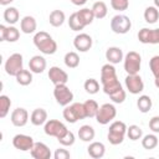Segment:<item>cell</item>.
I'll return each mask as SVG.
<instances>
[{
    "instance_id": "42",
    "label": "cell",
    "mask_w": 159,
    "mask_h": 159,
    "mask_svg": "<svg viewBox=\"0 0 159 159\" xmlns=\"http://www.w3.org/2000/svg\"><path fill=\"white\" fill-rule=\"evenodd\" d=\"M149 68L153 73V76L157 78L159 77V55H155L149 61Z\"/></svg>"
},
{
    "instance_id": "6",
    "label": "cell",
    "mask_w": 159,
    "mask_h": 159,
    "mask_svg": "<svg viewBox=\"0 0 159 159\" xmlns=\"http://www.w3.org/2000/svg\"><path fill=\"white\" fill-rule=\"evenodd\" d=\"M5 72L9 76H16L21 70H24V61H22V55L21 53H12L9 56V58L6 60L5 65H4Z\"/></svg>"
},
{
    "instance_id": "8",
    "label": "cell",
    "mask_w": 159,
    "mask_h": 159,
    "mask_svg": "<svg viewBox=\"0 0 159 159\" xmlns=\"http://www.w3.org/2000/svg\"><path fill=\"white\" fill-rule=\"evenodd\" d=\"M53 97L56 99V102L60 106H68L72 101H73V93L72 91L67 87V84H56L53 88Z\"/></svg>"
},
{
    "instance_id": "47",
    "label": "cell",
    "mask_w": 159,
    "mask_h": 159,
    "mask_svg": "<svg viewBox=\"0 0 159 159\" xmlns=\"http://www.w3.org/2000/svg\"><path fill=\"white\" fill-rule=\"evenodd\" d=\"M12 1H14V0H0V5L6 6V5H10Z\"/></svg>"
},
{
    "instance_id": "15",
    "label": "cell",
    "mask_w": 159,
    "mask_h": 159,
    "mask_svg": "<svg viewBox=\"0 0 159 159\" xmlns=\"http://www.w3.org/2000/svg\"><path fill=\"white\" fill-rule=\"evenodd\" d=\"M114 81H118L117 72H116L114 66L108 62V63L103 65L101 68V83H102V86H104V84L112 83Z\"/></svg>"
},
{
    "instance_id": "46",
    "label": "cell",
    "mask_w": 159,
    "mask_h": 159,
    "mask_svg": "<svg viewBox=\"0 0 159 159\" xmlns=\"http://www.w3.org/2000/svg\"><path fill=\"white\" fill-rule=\"evenodd\" d=\"M70 1L76 6H82V5H84L87 2V0H70Z\"/></svg>"
},
{
    "instance_id": "32",
    "label": "cell",
    "mask_w": 159,
    "mask_h": 159,
    "mask_svg": "<svg viewBox=\"0 0 159 159\" xmlns=\"http://www.w3.org/2000/svg\"><path fill=\"white\" fill-rule=\"evenodd\" d=\"M16 82L21 86H29L32 82V72L29 70H21L16 76Z\"/></svg>"
},
{
    "instance_id": "3",
    "label": "cell",
    "mask_w": 159,
    "mask_h": 159,
    "mask_svg": "<svg viewBox=\"0 0 159 159\" xmlns=\"http://www.w3.org/2000/svg\"><path fill=\"white\" fill-rule=\"evenodd\" d=\"M62 116L66 119V122L72 123V124L78 122V120H81V119L87 118L83 103H78V102L70 103L68 106H66L63 112H62Z\"/></svg>"
},
{
    "instance_id": "9",
    "label": "cell",
    "mask_w": 159,
    "mask_h": 159,
    "mask_svg": "<svg viewBox=\"0 0 159 159\" xmlns=\"http://www.w3.org/2000/svg\"><path fill=\"white\" fill-rule=\"evenodd\" d=\"M67 130H68L67 127L62 122H60L57 119H48L43 124V132H45V134H47L50 137H55L56 139H58L63 134H66Z\"/></svg>"
},
{
    "instance_id": "48",
    "label": "cell",
    "mask_w": 159,
    "mask_h": 159,
    "mask_svg": "<svg viewBox=\"0 0 159 159\" xmlns=\"http://www.w3.org/2000/svg\"><path fill=\"white\" fill-rule=\"evenodd\" d=\"M154 84H155L157 88H159V77H157V78L154 80Z\"/></svg>"
},
{
    "instance_id": "16",
    "label": "cell",
    "mask_w": 159,
    "mask_h": 159,
    "mask_svg": "<svg viewBox=\"0 0 159 159\" xmlns=\"http://www.w3.org/2000/svg\"><path fill=\"white\" fill-rule=\"evenodd\" d=\"M10 120L15 127H24L29 120V112L22 107H17L11 112Z\"/></svg>"
},
{
    "instance_id": "13",
    "label": "cell",
    "mask_w": 159,
    "mask_h": 159,
    "mask_svg": "<svg viewBox=\"0 0 159 159\" xmlns=\"http://www.w3.org/2000/svg\"><path fill=\"white\" fill-rule=\"evenodd\" d=\"M93 45V40L92 37L88 35V34H84V32H81L78 34L75 40H73V46L76 50H78L80 52H87L88 50H91Z\"/></svg>"
},
{
    "instance_id": "7",
    "label": "cell",
    "mask_w": 159,
    "mask_h": 159,
    "mask_svg": "<svg viewBox=\"0 0 159 159\" xmlns=\"http://www.w3.org/2000/svg\"><path fill=\"white\" fill-rule=\"evenodd\" d=\"M117 116V109L114 107V104L112 103H104L99 107L97 114H96V120L104 125V124H108L109 122H112Z\"/></svg>"
},
{
    "instance_id": "38",
    "label": "cell",
    "mask_w": 159,
    "mask_h": 159,
    "mask_svg": "<svg viewBox=\"0 0 159 159\" xmlns=\"http://www.w3.org/2000/svg\"><path fill=\"white\" fill-rule=\"evenodd\" d=\"M19 39H20V31H19V29H16L14 25L7 26L5 41H7V42H16Z\"/></svg>"
},
{
    "instance_id": "35",
    "label": "cell",
    "mask_w": 159,
    "mask_h": 159,
    "mask_svg": "<svg viewBox=\"0 0 159 159\" xmlns=\"http://www.w3.org/2000/svg\"><path fill=\"white\" fill-rule=\"evenodd\" d=\"M127 135H128V138L130 140L135 142V140H138V139H140L143 137V130H142V128L139 125L132 124V125H129L127 128Z\"/></svg>"
},
{
    "instance_id": "12",
    "label": "cell",
    "mask_w": 159,
    "mask_h": 159,
    "mask_svg": "<svg viewBox=\"0 0 159 159\" xmlns=\"http://www.w3.org/2000/svg\"><path fill=\"white\" fill-rule=\"evenodd\" d=\"M35 142L32 137L26 135V134H16L12 138V145L15 149L21 150V152H29L32 149Z\"/></svg>"
},
{
    "instance_id": "36",
    "label": "cell",
    "mask_w": 159,
    "mask_h": 159,
    "mask_svg": "<svg viewBox=\"0 0 159 159\" xmlns=\"http://www.w3.org/2000/svg\"><path fill=\"white\" fill-rule=\"evenodd\" d=\"M10 107H11V99L7 96L1 94L0 96V118H5L7 116Z\"/></svg>"
},
{
    "instance_id": "1",
    "label": "cell",
    "mask_w": 159,
    "mask_h": 159,
    "mask_svg": "<svg viewBox=\"0 0 159 159\" xmlns=\"http://www.w3.org/2000/svg\"><path fill=\"white\" fill-rule=\"evenodd\" d=\"M34 45L43 55H53L57 51V43L46 31H39L34 36Z\"/></svg>"
},
{
    "instance_id": "14",
    "label": "cell",
    "mask_w": 159,
    "mask_h": 159,
    "mask_svg": "<svg viewBox=\"0 0 159 159\" xmlns=\"http://www.w3.org/2000/svg\"><path fill=\"white\" fill-rule=\"evenodd\" d=\"M48 78L55 86L56 84H65L68 81V75L62 68H60L57 66H52L48 70Z\"/></svg>"
},
{
    "instance_id": "22",
    "label": "cell",
    "mask_w": 159,
    "mask_h": 159,
    "mask_svg": "<svg viewBox=\"0 0 159 159\" xmlns=\"http://www.w3.org/2000/svg\"><path fill=\"white\" fill-rule=\"evenodd\" d=\"M30 122L40 127L42 124H45L47 122V112L43 108H36L32 111L31 116H30Z\"/></svg>"
},
{
    "instance_id": "10",
    "label": "cell",
    "mask_w": 159,
    "mask_h": 159,
    "mask_svg": "<svg viewBox=\"0 0 159 159\" xmlns=\"http://www.w3.org/2000/svg\"><path fill=\"white\" fill-rule=\"evenodd\" d=\"M124 83H125L127 89L132 94H139L144 89V82L138 73L137 75H127Z\"/></svg>"
},
{
    "instance_id": "5",
    "label": "cell",
    "mask_w": 159,
    "mask_h": 159,
    "mask_svg": "<svg viewBox=\"0 0 159 159\" xmlns=\"http://www.w3.org/2000/svg\"><path fill=\"white\" fill-rule=\"evenodd\" d=\"M130 27H132V21L127 15L118 14L113 16L111 20V30L114 34L124 35L130 30Z\"/></svg>"
},
{
    "instance_id": "43",
    "label": "cell",
    "mask_w": 159,
    "mask_h": 159,
    "mask_svg": "<svg viewBox=\"0 0 159 159\" xmlns=\"http://www.w3.org/2000/svg\"><path fill=\"white\" fill-rule=\"evenodd\" d=\"M53 158L55 159H70L71 158V154L67 149H63V148H58L55 150L53 153Z\"/></svg>"
},
{
    "instance_id": "28",
    "label": "cell",
    "mask_w": 159,
    "mask_h": 159,
    "mask_svg": "<svg viewBox=\"0 0 159 159\" xmlns=\"http://www.w3.org/2000/svg\"><path fill=\"white\" fill-rule=\"evenodd\" d=\"M77 15H78L80 20L82 21V24H83L84 26L92 24L93 20L96 19V17H94V14H93V11H92V9H88V7H83V9L78 10V11H77Z\"/></svg>"
},
{
    "instance_id": "49",
    "label": "cell",
    "mask_w": 159,
    "mask_h": 159,
    "mask_svg": "<svg viewBox=\"0 0 159 159\" xmlns=\"http://www.w3.org/2000/svg\"><path fill=\"white\" fill-rule=\"evenodd\" d=\"M153 1H154V6L159 9V0H153Z\"/></svg>"
},
{
    "instance_id": "29",
    "label": "cell",
    "mask_w": 159,
    "mask_h": 159,
    "mask_svg": "<svg viewBox=\"0 0 159 159\" xmlns=\"http://www.w3.org/2000/svg\"><path fill=\"white\" fill-rule=\"evenodd\" d=\"M84 112H86V117L87 118H96V114L99 109L98 103L94 99H87L84 103Z\"/></svg>"
},
{
    "instance_id": "25",
    "label": "cell",
    "mask_w": 159,
    "mask_h": 159,
    "mask_svg": "<svg viewBox=\"0 0 159 159\" xmlns=\"http://www.w3.org/2000/svg\"><path fill=\"white\" fill-rule=\"evenodd\" d=\"M20 19V12L16 7L14 6H9L4 10V20L10 24V25H15Z\"/></svg>"
},
{
    "instance_id": "45",
    "label": "cell",
    "mask_w": 159,
    "mask_h": 159,
    "mask_svg": "<svg viewBox=\"0 0 159 159\" xmlns=\"http://www.w3.org/2000/svg\"><path fill=\"white\" fill-rule=\"evenodd\" d=\"M6 29L7 26L5 25H0V41H5V36H6Z\"/></svg>"
},
{
    "instance_id": "19",
    "label": "cell",
    "mask_w": 159,
    "mask_h": 159,
    "mask_svg": "<svg viewBox=\"0 0 159 159\" xmlns=\"http://www.w3.org/2000/svg\"><path fill=\"white\" fill-rule=\"evenodd\" d=\"M106 60L112 65H116V63H119L120 61H123L124 55H123L122 48L117 47V46L108 47L107 51H106Z\"/></svg>"
},
{
    "instance_id": "4",
    "label": "cell",
    "mask_w": 159,
    "mask_h": 159,
    "mask_svg": "<svg viewBox=\"0 0 159 159\" xmlns=\"http://www.w3.org/2000/svg\"><path fill=\"white\" fill-rule=\"evenodd\" d=\"M124 71L127 72V75H137L140 71V66H142V57L138 52L135 51H129L125 56H124Z\"/></svg>"
},
{
    "instance_id": "44",
    "label": "cell",
    "mask_w": 159,
    "mask_h": 159,
    "mask_svg": "<svg viewBox=\"0 0 159 159\" xmlns=\"http://www.w3.org/2000/svg\"><path fill=\"white\" fill-rule=\"evenodd\" d=\"M149 128L153 133H159V116H154L149 120Z\"/></svg>"
},
{
    "instance_id": "33",
    "label": "cell",
    "mask_w": 159,
    "mask_h": 159,
    "mask_svg": "<svg viewBox=\"0 0 159 159\" xmlns=\"http://www.w3.org/2000/svg\"><path fill=\"white\" fill-rule=\"evenodd\" d=\"M158 143H159V140L155 134H147L142 139V147L147 150H152V149L157 148Z\"/></svg>"
},
{
    "instance_id": "2",
    "label": "cell",
    "mask_w": 159,
    "mask_h": 159,
    "mask_svg": "<svg viewBox=\"0 0 159 159\" xmlns=\"http://www.w3.org/2000/svg\"><path fill=\"white\" fill-rule=\"evenodd\" d=\"M127 125L122 120H114L108 129V134H107V139L112 145H118L120 143H123L124 137L127 134Z\"/></svg>"
},
{
    "instance_id": "37",
    "label": "cell",
    "mask_w": 159,
    "mask_h": 159,
    "mask_svg": "<svg viewBox=\"0 0 159 159\" xmlns=\"http://www.w3.org/2000/svg\"><path fill=\"white\" fill-rule=\"evenodd\" d=\"M83 87H84V91L87 93H89V94H96L99 91V83H98V81L96 78H88V80H86Z\"/></svg>"
},
{
    "instance_id": "20",
    "label": "cell",
    "mask_w": 159,
    "mask_h": 159,
    "mask_svg": "<svg viewBox=\"0 0 159 159\" xmlns=\"http://www.w3.org/2000/svg\"><path fill=\"white\" fill-rule=\"evenodd\" d=\"M36 27H37V22L35 20L34 16H24L20 21V30L24 32V34H34L36 31Z\"/></svg>"
},
{
    "instance_id": "21",
    "label": "cell",
    "mask_w": 159,
    "mask_h": 159,
    "mask_svg": "<svg viewBox=\"0 0 159 159\" xmlns=\"http://www.w3.org/2000/svg\"><path fill=\"white\" fill-rule=\"evenodd\" d=\"M87 153H88V155H89L91 158H93V159H99V158H102V157L104 155V153H106V147H104V144L101 143V142H92V143H89V145H88V148H87Z\"/></svg>"
},
{
    "instance_id": "24",
    "label": "cell",
    "mask_w": 159,
    "mask_h": 159,
    "mask_svg": "<svg viewBox=\"0 0 159 159\" xmlns=\"http://www.w3.org/2000/svg\"><path fill=\"white\" fill-rule=\"evenodd\" d=\"M66 20V15L62 10H53L50 12V16H48V22L51 26L53 27H60L63 25Z\"/></svg>"
},
{
    "instance_id": "23",
    "label": "cell",
    "mask_w": 159,
    "mask_h": 159,
    "mask_svg": "<svg viewBox=\"0 0 159 159\" xmlns=\"http://www.w3.org/2000/svg\"><path fill=\"white\" fill-rule=\"evenodd\" d=\"M94 135H96V132L93 127L89 124H83L78 129V138L82 142H92L94 139Z\"/></svg>"
},
{
    "instance_id": "30",
    "label": "cell",
    "mask_w": 159,
    "mask_h": 159,
    "mask_svg": "<svg viewBox=\"0 0 159 159\" xmlns=\"http://www.w3.org/2000/svg\"><path fill=\"white\" fill-rule=\"evenodd\" d=\"M159 19V10L155 6H148L144 10V20L148 24H155Z\"/></svg>"
},
{
    "instance_id": "17",
    "label": "cell",
    "mask_w": 159,
    "mask_h": 159,
    "mask_svg": "<svg viewBox=\"0 0 159 159\" xmlns=\"http://www.w3.org/2000/svg\"><path fill=\"white\" fill-rule=\"evenodd\" d=\"M30 153H31V157L35 159H50L52 155L50 148L42 142H35Z\"/></svg>"
},
{
    "instance_id": "31",
    "label": "cell",
    "mask_w": 159,
    "mask_h": 159,
    "mask_svg": "<svg viewBox=\"0 0 159 159\" xmlns=\"http://www.w3.org/2000/svg\"><path fill=\"white\" fill-rule=\"evenodd\" d=\"M63 62H65V65H66L68 68H76V67H78V65H80V56L77 55V52L70 51V52H67V53L65 55Z\"/></svg>"
},
{
    "instance_id": "11",
    "label": "cell",
    "mask_w": 159,
    "mask_h": 159,
    "mask_svg": "<svg viewBox=\"0 0 159 159\" xmlns=\"http://www.w3.org/2000/svg\"><path fill=\"white\" fill-rule=\"evenodd\" d=\"M138 40L142 43H159V27L158 29H148L143 27L138 32Z\"/></svg>"
},
{
    "instance_id": "34",
    "label": "cell",
    "mask_w": 159,
    "mask_h": 159,
    "mask_svg": "<svg viewBox=\"0 0 159 159\" xmlns=\"http://www.w3.org/2000/svg\"><path fill=\"white\" fill-rule=\"evenodd\" d=\"M68 26H70V29L73 30V31H81V30H83V29L86 27V26L82 24V21L80 20V17H78V15H77V11L70 15Z\"/></svg>"
},
{
    "instance_id": "18",
    "label": "cell",
    "mask_w": 159,
    "mask_h": 159,
    "mask_svg": "<svg viewBox=\"0 0 159 159\" xmlns=\"http://www.w3.org/2000/svg\"><path fill=\"white\" fill-rule=\"evenodd\" d=\"M46 60L45 57L40 56V55H35L30 58L29 61V68L32 73H42L46 70Z\"/></svg>"
},
{
    "instance_id": "41",
    "label": "cell",
    "mask_w": 159,
    "mask_h": 159,
    "mask_svg": "<svg viewBox=\"0 0 159 159\" xmlns=\"http://www.w3.org/2000/svg\"><path fill=\"white\" fill-rule=\"evenodd\" d=\"M125 97H127V93L123 88H120V89L116 91L114 93L109 94V98L112 99L113 103H123L125 101Z\"/></svg>"
},
{
    "instance_id": "40",
    "label": "cell",
    "mask_w": 159,
    "mask_h": 159,
    "mask_svg": "<svg viewBox=\"0 0 159 159\" xmlns=\"http://www.w3.org/2000/svg\"><path fill=\"white\" fill-rule=\"evenodd\" d=\"M111 6L116 11H125L129 6V0H111Z\"/></svg>"
},
{
    "instance_id": "26",
    "label": "cell",
    "mask_w": 159,
    "mask_h": 159,
    "mask_svg": "<svg viewBox=\"0 0 159 159\" xmlns=\"http://www.w3.org/2000/svg\"><path fill=\"white\" fill-rule=\"evenodd\" d=\"M152 106H153V102H152V98L147 94H142L139 96V98L137 99V107L139 109V112L142 113H147L152 109Z\"/></svg>"
},
{
    "instance_id": "27",
    "label": "cell",
    "mask_w": 159,
    "mask_h": 159,
    "mask_svg": "<svg viewBox=\"0 0 159 159\" xmlns=\"http://www.w3.org/2000/svg\"><path fill=\"white\" fill-rule=\"evenodd\" d=\"M92 11L94 14V17L96 19H103L107 16V12H108V7H107V4L104 1H96L93 5H92Z\"/></svg>"
},
{
    "instance_id": "39",
    "label": "cell",
    "mask_w": 159,
    "mask_h": 159,
    "mask_svg": "<svg viewBox=\"0 0 159 159\" xmlns=\"http://www.w3.org/2000/svg\"><path fill=\"white\" fill-rule=\"evenodd\" d=\"M57 140H58V143H60L61 145H63V147H71V145H73L76 138H75V134H73L71 130H67L66 134H63V135H62L61 138H58Z\"/></svg>"
}]
</instances>
